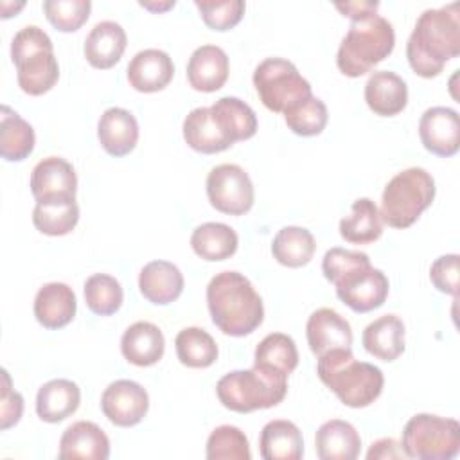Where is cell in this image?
Returning <instances> with one entry per match:
<instances>
[{"label":"cell","mask_w":460,"mask_h":460,"mask_svg":"<svg viewBox=\"0 0 460 460\" xmlns=\"http://www.w3.org/2000/svg\"><path fill=\"white\" fill-rule=\"evenodd\" d=\"M316 374L350 408L372 404L381 395L385 385L381 368L367 361H356L352 349H336L320 356Z\"/></svg>","instance_id":"obj_3"},{"label":"cell","mask_w":460,"mask_h":460,"mask_svg":"<svg viewBox=\"0 0 460 460\" xmlns=\"http://www.w3.org/2000/svg\"><path fill=\"white\" fill-rule=\"evenodd\" d=\"M174 0H167V2H140L142 7L149 9V11H155V13H162V11H167L171 7H174Z\"/></svg>","instance_id":"obj_48"},{"label":"cell","mask_w":460,"mask_h":460,"mask_svg":"<svg viewBox=\"0 0 460 460\" xmlns=\"http://www.w3.org/2000/svg\"><path fill=\"white\" fill-rule=\"evenodd\" d=\"M43 11L47 20L61 32L77 31L90 16V0H45Z\"/></svg>","instance_id":"obj_41"},{"label":"cell","mask_w":460,"mask_h":460,"mask_svg":"<svg viewBox=\"0 0 460 460\" xmlns=\"http://www.w3.org/2000/svg\"><path fill=\"white\" fill-rule=\"evenodd\" d=\"M58 456L61 460H106L110 456V438L95 422L77 420L63 431Z\"/></svg>","instance_id":"obj_17"},{"label":"cell","mask_w":460,"mask_h":460,"mask_svg":"<svg viewBox=\"0 0 460 460\" xmlns=\"http://www.w3.org/2000/svg\"><path fill=\"white\" fill-rule=\"evenodd\" d=\"M370 262L368 255L365 252L358 250H345V248H331L325 252L322 261V271L329 282H334L340 275L347 273L349 270Z\"/></svg>","instance_id":"obj_43"},{"label":"cell","mask_w":460,"mask_h":460,"mask_svg":"<svg viewBox=\"0 0 460 460\" xmlns=\"http://www.w3.org/2000/svg\"><path fill=\"white\" fill-rule=\"evenodd\" d=\"M327 106L313 93L284 111L288 128L300 137L320 135L327 124Z\"/></svg>","instance_id":"obj_39"},{"label":"cell","mask_w":460,"mask_h":460,"mask_svg":"<svg viewBox=\"0 0 460 460\" xmlns=\"http://www.w3.org/2000/svg\"><path fill=\"white\" fill-rule=\"evenodd\" d=\"M207 196L216 210L230 216L246 214L255 201L253 183L237 164H221L208 172Z\"/></svg>","instance_id":"obj_10"},{"label":"cell","mask_w":460,"mask_h":460,"mask_svg":"<svg viewBox=\"0 0 460 460\" xmlns=\"http://www.w3.org/2000/svg\"><path fill=\"white\" fill-rule=\"evenodd\" d=\"M305 336L311 352L320 358L336 349L352 347L350 323L334 309L320 307L307 318Z\"/></svg>","instance_id":"obj_15"},{"label":"cell","mask_w":460,"mask_h":460,"mask_svg":"<svg viewBox=\"0 0 460 460\" xmlns=\"http://www.w3.org/2000/svg\"><path fill=\"white\" fill-rule=\"evenodd\" d=\"M367 458L368 460H374V458H406V455L402 451V446L397 440L379 438L370 446V449L367 453Z\"/></svg>","instance_id":"obj_47"},{"label":"cell","mask_w":460,"mask_h":460,"mask_svg":"<svg viewBox=\"0 0 460 460\" xmlns=\"http://www.w3.org/2000/svg\"><path fill=\"white\" fill-rule=\"evenodd\" d=\"M365 101L376 115L394 117L408 104V86L395 72L376 70L365 83Z\"/></svg>","instance_id":"obj_22"},{"label":"cell","mask_w":460,"mask_h":460,"mask_svg":"<svg viewBox=\"0 0 460 460\" xmlns=\"http://www.w3.org/2000/svg\"><path fill=\"white\" fill-rule=\"evenodd\" d=\"M316 250L313 234L302 226L280 228L271 243V253L279 264L288 268L305 266Z\"/></svg>","instance_id":"obj_34"},{"label":"cell","mask_w":460,"mask_h":460,"mask_svg":"<svg viewBox=\"0 0 460 460\" xmlns=\"http://www.w3.org/2000/svg\"><path fill=\"white\" fill-rule=\"evenodd\" d=\"M138 288L149 302L167 305L181 295L183 275L180 268L169 261H151L140 270Z\"/></svg>","instance_id":"obj_24"},{"label":"cell","mask_w":460,"mask_h":460,"mask_svg":"<svg viewBox=\"0 0 460 460\" xmlns=\"http://www.w3.org/2000/svg\"><path fill=\"white\" fill-rule=\"evenodd\" d=\"M101 410L111 424L129 428L146 417L149 410V395L137 381L117 379L104 388L101 395Z\"/></svg>","instance_id":"obj_12"},{"label":"cell","mask_w":460,"mask_h":460,"mask_svg":"<svg viewBox=\"0 0 460 460\" xmlns=\"http://www.w3.org/2000/svg\"><path fill=\"white\" fill-rule=\"evenodd\" d=\"M228 56L217 45L198 47L187 63L189 84L198 92H216L228 79Z\"/></svg>","instance_id":"obj_20"},{"label":"cell","mask_w":460,"mask_h":460,"mask_svg":"<svg viewBox=\"0 0 460 460\" xmlns=\"http://www.w3.org/2000/svg\"><path fill=\"white\" fill-rule=\"evenodd\" d=\"M404 323L397 314H383L363 329L365 350L381 359L394 361L404 352Z\"/></svg>","instance_id":"obj_26"},{"label":"cell","mask_w":460,"mask_h":460,"mask_svg":"<svg viewBox=\"0 0 460 460\" xmlns=\"http://www.w3.org/2000/svg\"><path fill=\"white\" fill-rule=\"evenodd\" d=\"M77 311L74 289L65 282L43 284L34 296V316L45 329L68 325Z\"/></svg>","instance_id":"obj_18"},{"label":"cell","mask_w":460,"mask_h":460,"mask_svg":"<svg viewBox=\"0 0 460 460\" xmlns=\"http://www.w3.org/2000/svg\"><path fill=\"white\" fill-rule=\"evenodd\" d=\"M120 350L131 365L151 367L164 356V332L151 322H135L124 331L120 338Z\"/></svg>","instance_id":"obj_23"},{"label":"cell","mask_w":460,"mask_h":460,"mask_svg":"<svg viewBox=\"0 0 460 460\" xmlns=\"http://www.w3.org/2000/svg\"><path fill=\"white\" fill-rule=\"evenodd\" d=\"M401 446L408 458L451 460L460 451V424L455 419L417 413L406 422Z\"/></svg>","instance_id":"obj_8"},{"label":"cell","mask_w":460,"mask_h":460,"mask_svg":"<svg viewBox=\"0 0 460 460\" xmlns=\"http://www.w3.org/2000/svg\"><path fill=\"white\" fill-rule=\"evenodd\" d=\"M79 221V205L75 199L66 201H36L32 210L34 226L45 235H66Z\"/></svg>","instance_id":"obj_37"},{"label":"cell","mask_w":460,"mask_h":460,"mask_svg":"<svg viewBox=\"0 0 460 460\" xmlns=\"http://www.w3.org/2000/svg\"><path fill=\"white\" fill-rule=\"evenodd\" d=\"M332 284L338 298L356 313H368L381 307L390 288L386 275L381 270L372 268L370 262L349 270Z\"/></svg>","instance_id":"obj_11"},{"label":"cell","mask_w":460,"mask_h":460,"mask_svg":"<svg viewBox=\"0 0 460 460\" xmlns=\"http://www.w3.org/2000/svg\"><path fill=\"white\" fill-rule=\"evenodd\" d=\"M183 138L189 147L203 155L221 153L232 146L214 122L210 108L205 106L189 111L183 120Z\"/></svg>","instance_id":"obj_31"},{"label":"cell","mask_w":460,"mask_h":460,"mask_svg":"<svg viewBox=\"0 0 460 460\" xmlns=\"http://www.w3.org/2000/svg\"><path fill=\"white\" fill-rule=\"evenodd\" d=\"M23 397L20 392L13 390L11 377L5 368H2V394H0V428L7 429L22 419Z\"/></svg>","instance_id":"obj_45"},{"label":"cell","mask_w":460,"mask_h":460,"mask_svg":"<svg viewBox=\"0 0 460 460\" xmlns=\"http://www.w3.org/2000/svg\"><path fill=\"white\" fill-rule=\"evenodd\" d=\"M216 394L225 408L237 413L266 410L284 401L288 376L259 367L232 370L217 381Z\"/></svg>","instance_id":"obj_6"},{"label":"cell","mask_w":460,"mask_h":460,"mask_svg":"<svg viewBox=\"0 0 460 460\" xmlns=\"http://www.w3.org/2000/svg\"><path fill=\"white\" fill-rule=\"evenodd\" d=\"M81 390L70 379H50L36 394V413L41 420L56 424L77 411Z\"/></svg>","instance_id":"obj_27"},{"label":"cell","mask_w":460,"mask_h":460,"mask_svg":"<svg viewBox=\"0 0 460 460\" xmlns=\"http://www.w3.org/2000/svg\"><path fill=\"white\" fill-rule=\"evenodd\" d=\"M296 365L298 350L291 336L284 332H271L259 341L253 356V367L289 376Z\"/></svg>","instance_id":"obj_35"},{"label":"cell","mask_w":460,"mask_h":460,"mask_svg":"<svg viewBox=\"0 0 460 460\" xmlns=\"http://www.w3.org/2000/svg\"><path fill=\"white\" fill-rule=\"evenodd\" d=\"M207 305L214 325L228 336H246L264 320L261 295L239 271L226 270L210 279Z\"/></svg>","instance_id":"obj_2"},{"label":"cell","mask_w":460,"mask_h":460,"mask_svg":"<svg viewBox=\"0 0 460 460\" xmlns=\"http://www.w3.org/2000/svg\"><path fill=\"white\" fill-rule=\"evenodd\" d=\"M174 75V65L167 52L160 49H144L137 52L128 65L129 84L142 93L164 90Z\"/></svg>","instance_id":"obj_16"},{"label":"cell","mask_w":460,"mask_h":460,"mask_svg":"<svg viewBox=\"0 0 460 460\" xmlns=\"http://www.w3.org/2000/svg\"><path fill=\"white\" fill-rule=\"evenodd\" d=\"M460 257L456 253L440 255L429 268V280L433 286L447 295H458V268Z\"/></svg>","instance_id":"obj_44"},{"label":"cell","mask_w":460,"mask_h":460,"mask_svg":"<svg viewBox=\"0 0 460 460\" xmlns=\"http://www.w3.org/2000/svg\"><path fill=\"white\" fill-rule=\"evenodd\" d=\"M86 305L99 316H110L117 313L124 300L120 282L108 273H93L84 280L83 286Z\"/></svg>","instance_id":"obj_38"},{"label":"cell","mask_w":460,"mask_h":460,"mask_svg":"<svg viewBox=\"0 0 460 460\" xmlns=\"http://www.w3.org/2000/svg\"><path fill=\"white\" fill-rule=\"evenodd\" d=\"M460 54V13L458 4L440 9H426L406 43V58L411 70L420 77H435L446 61Z\"/></svg>","instance_id":"obj_1"},{"label":"cell","mask_w":460,"mask_h":460,"mask_svg":"<svg viewBox=\"0 0 460 460\" xmlns=\"http://www.w3.org/2000/svg\"><path fill=\"white\" fill-rule=\"evenodd\" d=\"M77 176L70 162L61 156L40 160L31 172V192L36 201L75 199Z\"/></svg>","instance_id":"obj_13"},{"label":"cell","mask_w":460,"mask_h":460,"mask_svg":"<svg viewBox=\"0 0 460 460\" xmlns=\"http://www.w3.org/2000/svg\"><path fill=\"white\" fill-rule=\"evenodd\" d=\"M203 22L214 31L235 27L244 14L243 0H194Z\"/></svg>","instance_id":"obj_42"},{"label":"cell","mask_w":460,"mask_h":460,"mask_svg":"<svg viewBox=\"0 0 460 460\" xmlns=\"http://www.w3.org/2000/svg\"><path fill=\"white\" fill-rule=\"evenodd\" d=\"M334 5L343 16L356 22V20L367 18L370 14H376L379 2L377 0H356V2H336Z\"/></svg>","instance_id":"obj_46"},{"label":"cell","mask_w":460,"mask_h":460,"mask_svg":"<svg viewBox=\"0 0 460 460\" xmlns=\"http://www.w3.org/2000/svg\"><path fill=\"white\" fill-rule=\"evenodd\" d=\"M18 86L29 95L47 93L59 79V65L52 40L38 25L22 27L11 41Z\"/></svg>","instance_id":"obj_5"},{"label":"cell","mask_w":460,"mask_h":460,"mask_svg":"<svg viewBox=\"0 0 460 460\" xmlns=\"http://www.w3.org/2000/svg\"><path fill=\"white\" fill-rule=\"evenodd\" d=\"M259 451L264 460H300L304 455L302 431L291 420H270L261 431Z\"/></svg>","instance_id":"obj_29"},{"label":"cell","mask_w":460,"mask_h":460,"mask_svg":"<svg viewBox=\"0 0 460 460\" xmlns=\"http://www.w3.org/2000/svg\"><path fill=\"white\" fill-rule=\"evenodd\" d=\"M128 45L126 31L113 20H102L93 25L84 40V58L93 68H111L120 61Z\"/></svg>","instance_id":"obj_19"},{"label":"cell","mask_w":460,"mask_h":460,"mask_svg":"<svg viewBox=\"0 0 460 460\" xmlns=\"http://www.w3.org/2000/svg\"><path fill=\"white\" fill-rule=\"evenodd\" d=\"M253 86L262 104L275 111L284 113L298 101L311 95V84L298 74V68L282 58H266L255 66Z\"/></svg>","instance_id":"obj_9"},{"label":"cell","mask_w":460,"mask_h":460,"mask_svg":"<svg viewBox=\"0 0 460 460\" xmlns=\"http://www.w3.org/2000/svg\"><path fill=\"white\" fill-rule=\"evenodd\" d=\"M176 356L189 368H207L217 359L214 338L201 327H185L174 338Z\"/></svg>","instance_id":"obj_36"},{"label":"cell","mask_w":460,"mask_h":460,"mask_svg":"<svg viewBox=\"0 0 460 460\" xmlns=\"http://www.w3.org/2000/svg\"><path fill=\"white\" fill-rule=\"evenodd\" d=\"M383 221L377 205L370 198H358L350 214L340 221V235L352 244H368L381 237Z\"/></svg>","instance_id":"obj_32"},{"label":"cell","mask_w":460,"mask_h":460,"mask_svg":"<svg viewBox=\"0 0 460 460\" xmlns=\"http://www.w3.org/2000/svg\"><path fill=\"white\" fill-rule=\"evenodd\" d=\"M190 246L203 261H225L237 252L239 237L235 230L225 223H203L194 228L190 235Z\"/></svg>","instance_id":"obj_30"},{"label":"cell","mask_w":460,"mask_h":460,"mask_svg":"<svg viewBox=\"0 0 460 460\" xmlns=\"http://www.w3.org/2000/svg\"><path fill=\"white\" fill-rule=\"evenodd\" d=\"M97 137L102 149L111 156L131 153L138 142V122L124 108H108L97 122Z\"/></svg>","instance_id":"obj_21"},{"label":"cell","mask_w":460,"mask_h":460,"mask_svg":"<svg viewBox=\"0 0 460 460\" xmlns=\"http://www.w3.org/2000/svg\"><path fill=\"white\" fill-rule=\"evenodd\" d=\"M36 144L32 126L9 106L0 108V155L9 162L25 160Z\"/></svg>","instance_id":"obj_33"},{"label":"cell","mask_w":460,"mask_h":460,"mask_svg":"<svg viewBox=\"0 0 460 460\" xmlns=\"http://www.w3.org/2000/svg\"><path fill=\"white\" fill-rule=\"evenodd\" d=\"M205 455L208 460H250V444L246 435L230 424L217 426L207 438Z\"/></svg>","instance_id":"obj_40"},{"label":"cell","mask_w":460,"mask_h":460,"mask_svg":"<svg viewBox=\"0 0 460 460\" xmlns=\"http://www.w3.org/2000/svg\"><path fill=\"white\" fill-rule=\"evenodd\" d=\"M394 45L395 32L392 23L377 13L370 14L350 23L340 43L336 65L347 77H359L388 58Z\"/></svg>","instance_id":"obj_4"},{"label":"cell","mask_w":460,"mask_h":460,"mask_svg":"<svg viewBox=\"0 0 460 460\" xmlns=\"http://www.w3.org/2000/svg\"><path fill=\"white\" fill-rule=\"evenodd\" d=\"M210 113L219 131L234 146L239 140H248L257 131V115L250 104L239 97H221L210 106Z\"/></svg>","instance_id":"obj_28"},{"label":"cell","mask_w":460,"mask_h":460,"mask_svg":"<svg viewBox=\"0 0 460 460\" xmlns=\"http://www.w3.org/2000/svg\"><path fill=\"white\" fill-rule=\"evenodd\" d=\"M422 146L437 156H453L460 147V119L453 108H428L419 120Z\"/></svg>","instance_id":"obj_14"},{"label":"cell","mask_w":460,"mask_h":460,"mask_svg":"<svg viewBox=\"0 0 460 460\" xmlns=\"http://www.w3.org/2000/svg\"><path fill=\"white\" fill-rule=\"evenodd\" d=\"M320 460H354L361 451V438L356 428L341 419L323 422L314 437Z\"/></svg>","instance_id":"obj_25"},{"label":"cell","mask_w":460,"mask_h":460,"mask_svg":"<svg viewBox=\"0 0 460 460\" xmlns=\"http://www.w3.org/2000/svg\"><path fill=\"white\" fill-rule=\"evenodd\" d=\"M435 198V180L422 167L397 172L381 196V221L394 228L411 226Z\"/></svg>","instance_id":"obj_7"}]
</instances>
